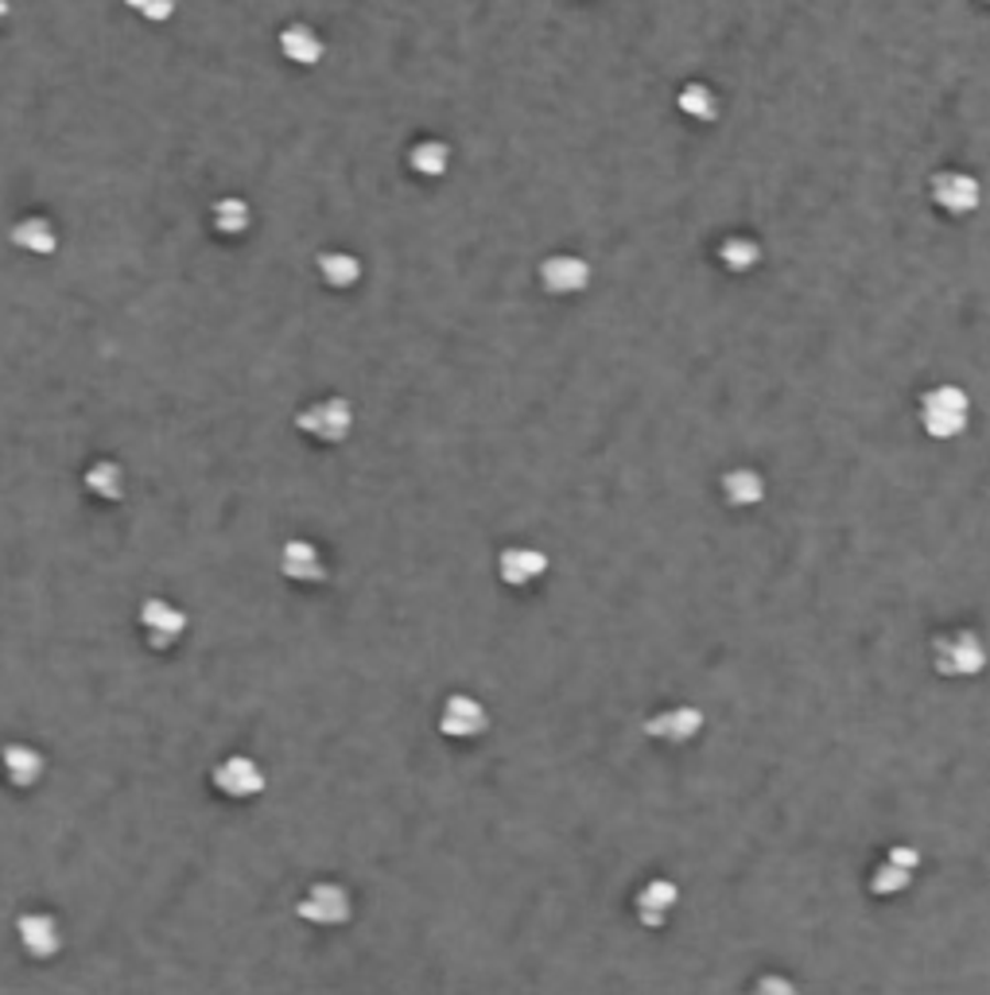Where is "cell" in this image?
<instances>
[{
  "label": "cell",
  "instance_id": "cell-6",
  "mask_svg": "<svg viewBox=\"0 0 990 995\" xmlns=\"http://www.w3.org/2000/svg\"><path fill=\"white\" fill-rule=\"evenodd\" d=\"M699 732H704V712H699V707H692V704L664 707V712H656V716L645 720V735H649V739L672 743V747H679V743H692Z\"/></svg>",
  "mask_w": 990,
  "mask_h": 995
},
{
  "label": "cell",
  "instance_id": "cell-23",
  "mask_svg": "<svg viewBox=\"0 0 990 995\" xmlns=\"http://www.w3.org/2000/svg\"><path fill=\"white\" fill-rule=\"evenodd\" d=\"M214 226H218L221 234H241L249 226L246 203H238V198H230V203H218V210H214Z\"/></svg>",
  "mask_w": 990,
  "mask_h": 995
},
{
  "label": "cell",
  "instance_id": "cell-20",
  "mask_svg": "<svg viewBox=\"0 0 990 995\" xmlns=\"http://www.w3.org/2000/svg\"><path fill=\"white\" fill-rule=\"evenodd\" d=\"M679 109L688 117H696V121H715L719 117V94L704 83H688L679 90Z\"/></svg>",
  "mask_w": 990,
  "mask_h": 995
},
{
  "label": "cell",
  "instance_id": "cell-15",
  "mask_svg": "<svg viewBox=\"0 0 990 995\" xmlns=\"http://www.w3.org/2000/svg\"><path fill=\"white\" fill-rule=\"evenodd\" d=\"M676 902H679V890H676V883H668V879H653L638 890V913L645 926H653V930L664 926V918L676 910Z\"/></svg>",
  "mask_w": 990,
  "mask_h": 995
},
{
  "label": "cell",
  "instance_id": "cell-9",
  "mask_svg": "<svg viewBox=\"0 0 990 995\" xmlns=\"http://www.w3.org/2000/svg\"><path fill=\"white\" fill-rule=\"evenodd\" d=\"M439 727L450 739H475V735H482L490 727V716H486V707L475 696H450L443 704Z\"/></svg>",
  "mask_w": 990,
  "mask_h": 995
},
{
  "label": "cell",
  "instance_id": "cell-7",
  "mask_svg": "<svg viewBox=\"0 0 990 995\" xmlns=\"http://www.w3.org/2000/svg\"><path fill=\"white\" fill-rule=\"evenodd\" d=\"M541 284L552 296H575V292H583L590 284V264L583 257L556 253L541 264Z\"/></svg>",
  "mask_w": 990,
  "mask_h": 995
},
{
  "label": "cell",
  "instance_id": "cell-18",
  "mask_svg": "<svg viewBox=\"0 0 990 995\" xmlns=\"http://www.w3.org/2000/svg\"><path fill=\"white\" fill-rule=\"evenodd\" d=\"M86 486H90L98 498H106V502H121V494H124V471L117 467L113 459H98L90 471H86Z\"/></svg>",
  "mask_w": 990,
  "mask_h": 995
},
{
  "label": "cell",
  "instance_id": "cell-22",
  "mask_svg": "<svg viewBox=\"0 0 990 995\" xmlns=\"http://www.w3.org/2000/svg\"><path fill=\"white\" fill-rule=\"evenodd\" d=\"M12 241L24 246L28 253H55V230H51L43 218H28L12 230Z\"/></svg>",
  "mask_w": 990,
  "mask_h": 995
},
{
  "label": "cell",
  "instance_id": "cell-17",
  "mask_svg": "<svg viewBox=\"0 0 990 995\" xmlns=\"http://www.w3.org/2000/svg\"><path fill=\"white\" fill-rule=\"evenodd\" d=\"M719 261H722V269L727 272L742 277V272H750L753 264L761 261V246L753 238H746V234H730V238L719 246Z\"/></svg>",
  "mask_w": 990,
  "mask_h": 995
},
{
  "label": "cell",
  "instance_id": "cell-2",
  "mask_svg": "<svg viewBox=\"0 0 990 995\" xmlns=\"http://www.w3.org/2000/svg\"><path fill=\"white\" fill-rule=\"evenodd\" d=\"M933 661L944 677H979L987 669V646L975 630H956V634H944L933 642Z\"/></svg>",
  "mask_w": 990,
  "mask_h": 995
},
{
  "label": "cell",
  "instance_id": "cell-4",
  "mask_svg": "<svg viewBox=\"0 0 990 995\" xmlns=\"http://www.w3.org/2000/svg\"><path fill=\"white\" fill-rule=\"evenodd\" d=\"M928 191H933V203L951 218H967L982 206V183L971 172H956V167L936 172Z\"/></svg>",
  "mask_w": 990,
  "mask_h": 995
},
{
  "label": "cell",
  "instance_id": "cell-19",
  "mask_svg": "<svg viewBox=\"0 0 990 995\" xmlns=\"http://www.w3.org/2000/svg\"><path fill=\"white\" fill-rule=\"evenodd\" d=\"M319 272L323 280H327L330 289H350V284H358L361 277V261L350 253H338V249H330V253L319 257Z\"/></svg>",
  "mask_w": 990,
  "mask_h": 995
},
{
  "label": "cell",
  "instance_id": "cell-3",
  "mask_svg": "<svg viewBox=\"0 0 990 995\" xmlns=\"http://www.w3.org/2000/svg\"><path fill=\"white\" fill-rule=\"evenodd\" d=\"M300 432H307L312 440H323V444H342L353 429V404L342 401V397H327V401H312L307 409L295 417Z\"/></svg>",
  "mask_w": 990,
  "mask_h": 995
},
{
  "label": "cell",
  "instance_id": "cell-16",
  "mask_svg": "<svg viewBox=\"0 0 990 995\" xmlns=\"http://www.w3.org/2000/svg\"><path fill=\"white\" fill-rule=\"evenodd\" d=\"M43 770H47V763H43V755L35 747H28V743H9L4 747V774H9L12 786H35V781L43 778Z\"/></svg>",
  "mask_w": 990,
  "mask_h": 995
},
{
  "label": "cell",
  "instance_id": "cell-21",
  "mask_svg": "<svg viewBox=\"0 0 990 995\" xmlns=\"http://www.w3.org/2000/svg\"><path fill=\"white\" fill-rule=\"evenodd\" d=\"M913 875H917V872H905V867H897L893 859H882V864L870 872V890H874L878 898L901 895V890L913 883Z\"/></svg>",
  "mask_w": 990,
  "mask_h": 995
},
{
  "label": "cell",
  "instance_id": "cell-8",
  "mask_svg": "<svg viewBox=\"0 0 990 995\" xmlns=\"http://www.w3.org/2000/svg\"><path fill=\"white\" fill-rule=\"evenodd\" d=\"M214 786H218L226 798H253V793L264 790V770L246 755H233L214 770Z\"/></svg>",
  "mask_w": 990,
  "mask_h": 995
},
{
  "label": "cell",
  "instance_id": "cell-11",
  "mask_svg": "<svg viewBox=\"0 0 990 995\" xmlns=\"http://www.w3.org/2000/svg\"><path fill=\"white\" fill-rule=\"evenodd\" d=\"M17 933H20V945H24L28 956H35V961H51V956L63 949V933H58L55 918H47V913H24V918L17 921Z\"/></svg>",
  "mask_w": 990,
  "mask_h": 995
},
{
  "label": "cell",
  "instance_id": "cell-1",
  "mask_svg": "<svg viewBox=\"0 0 990 995\" xmlns=\"http://www.w3.org/2000/svg\"><path fill=\"white\" fill-rule=\"evenodd\" d=\"M971 424V397L959 386H936L921 397V429L933 440H956Z\"/></svg>",
  "mask_w": 990,
  "mask_h": 995
},
{
  "label": "cell",
  "instance_id": "cell-14",
  "mask_svg": "<svg viewBox=\"0 0 990 995\" xmlns=\"http://www.w3.org/2000/svg\"><path fill=\"white\" fill-rule=\"evenodd\" d=\"M722 498H727L735 510H750V506H761L765 498V478L753 467H730L722 475Z\"/></svg>",
  "mask_w": 990,
  "mask_h": 995
},
{
  "label": "cell",
  "instance_id": "cell-12",
  "mask_svg": "<svg viewBox=\"0 0 990 995\" xmlns=\"http://www.w3.org/2000/svg\"><path fill=\"white\" fill-rule=\"evenodd\" d=\"M280 567H284V576L295 580V584H323L327 580V564H323L319 549L312 541H287Z\"/></svg>",
  "mask_w": 990,
  "mask_h": 995
},
{
  "label": "cell",
  "instance_id": "cell-5",
  "mask_svg": "<svg viewBox=\"0 0 990 995\" xmlns=\"http://www.w3.org/2000/svg\"><path fill=\"white\" fill-rule=\"evenodd\" d=\"M350 895L338 883H319V887H312L295 902V913L303 921H312V926H342L350 918Z\"/></svg>",
  "mask_w": 990,
  "mask_h": 995
},
{
  "label": "cell",
  "instance_id": "cell-10",
  "mask_svg": "<svg viewBox=\"0 0 990 995\" xmlns=\"http://www.w3.org/2000/svg\"><path fill=\"white\" fill-rule=\"evenodd\" d=\"M140 626L148 630V642L156 646V650H164V646H172L187 630V615L164 599H148L140 607Z\"/></svg>",
  "mask_w": 990,
  "mask_h": 995
},
{
  "label": "cell",
  "instance_id": "cell-24",
  "mask_svg": "<svg viewBox=\"0 0 990 995\" xmlns=\"http://www.w3.org/2000/svg\"><path fill=\"white\" fill-rule=\"evenodd\" d=\"M885 859H893V864L905 867V872H917L921 867V852L913 844H893L890 852H885Z\"/></svg>",
  "mask_w": 990,
  "mask_h": 995
},
{
  "label": "cell",
  "instance_id": "cell-13",
  "mask_svg": "<svg viewBox=\"0 0 990 995\" xmlns=\"http://www.w3.org/2000/svg\"><path fill=\"white\" fill-rule=\"evenodd\" d=\"M498 567L509 587H529L532 580H541L548 572V556L541 549H505Z\"/></svg>",
  "mask_w": 990,
  "mask_h": 995
},
{
  "label": "cell",
  "instance_id": "cell-26",
  "mask_svg": "<svg viewBox=\"0 0 990 995\" xmlns=\"http://www.w3.org/2000/svg\"><path fill=\"white\" fill-rule=\"evenodd\" d=\"M979 4H990V0H979Z\"/></svg>",
  "mask_w": 990,
  "mask_h": 995
},
{
  "label": "cell",
  "instance_id": "cell-25",
  "mask_svg": "<svg viewBox=\"0 0 990 995\" xmlns=\"http://www.w3.org/2000/svg\"><path fill=\"white\" fill-rule=\"evenodd\" d=\"M420 156H424V160H416V164H420V167H427V172H439V167H443V160H439L443 152H439V149H424V152H420Z\"/></svg>",
  "mask_w": 990,
  "mask_h": 995
}]
</instances>
